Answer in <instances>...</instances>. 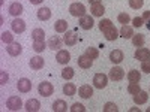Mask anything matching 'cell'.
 <instances>
[{"label":"cell","instance_id":"obj_1","mask_svg":"<svg viewBox=\"0 0 150 112\" xmlns=\"http://www.w3.org/2000/svg\"><path fill=\"white\" fill-rule=\"evenodd\" d=\"M69 14L72 15V17H84L86 15V6L83 5V3H78V2H75V3H72L71 6H69Z\"/></svg>","mask_w":150,"mask_h":112},{"label":"cell","instance_id":"obj_2","mask_svg":"<svg viewBox=\"0 0 150 112\" xmlns=\"http://www.w3.org/2000/svg\"><path fill=\"white\" fill-rule=\"evenodd\" d=\"M6 108L9 111H20L23 108V100L18 96H12L6 100Z\"/></svg>","mask_w":150,"mask_h":112},{"label":"cell","instance_id":"obj_3","mask_svg":"<svg viewBox=\"0 0 150 112\" xmlns=\"http://www.w3.org/2000/svg\"><path fill=\"white\" fill-rule=\"evenodd\" d=\"M38 91H39V94L42 97H50V96L54 93V87H53V84L44 81V82L39 84V87H38Z\"/></svg>","mask_w":150,"mask_h":112},{"label":"cell","instance_id":"obj_4","mask_svg":"<svg viewBox=\"0 0 150 112\" xmlns=\"http://www.w3.org/2000/svg\"><path fill=\"white\" fill-rule=\"evenodd\" d=\"M107 84H108V76H107V75L96 73L95 76H93V85L96 87V88L102 90V88H105V87H107Z\"/></svg>","mask_w":150,"mask_h":112},{"label":"cell","instance_id":"obj_5","mask_svg":"<svg viewBox=\"0 0 150 112\" xmlns=\"http://www.w3.org/2000/svg\"><path fill=\"white\" fill-rule=\"evenodd\" d=\"M17 88H18L20 93H29V91L32 90V82H30V79H27V78H21V79H18V82H17Z\"/></svg>","mask_w":150,"mask_h":112},{"label":"cell","instance_id":"obj_6","mask_svg":"<svg viewBox=\"0 0 150 112\" xmlns=\"http://www.w3.org/2000/svg\"><path fill=\"white\" fill-rule=\"evenodd\" d=\"M56 60H57L59 64H68L69 60H71L69 51H66V49H59V51H57V55H56Z\"/></svg>","mask_w":150,"mask_h":112},{"label":"cell","instance_id":"obj_7","mask_svg":"<svg viewBox=\"0 0 150 112\" xmlns=\"http://www.w3.org/2000/svg\"><path fill=\"white\" fill-rule=\"evenodd\" d=\"M11 27H12V32L14 33H23L24 30H26V22H24L21 18H15L14 21L11 22Z\"/></svg>","mask_w":150,"mask_h":112},{"label":"cell","instance_id":"obj_8","mask_svg":"<svg viewBox=\"0 0 150 112\" xmlns=\"http://www.w3.org/2000/svg\"><path fill=\"white\" fill-rule=\"evenodd\" d=\"M123 78H125V70L122 67L116 66V67H112L110 70V79H112V81H122Z\"/></svg>","mask_w":150,"mask_h":112},{"label":"cell","instance_id":"obj_9","mask_svg":"<svg viewBox=\"0 0 150 112\" xmlns=\"http://www.w3.org/2000/svg\"><path fill=\"white\" fill-rule=\"evenodd\" d=\"M6 51H8V54H9V55L17 57V55H20V54H21L23 48H21V45H20L18 42H12V43H9V45L6 46Z\"/></svg>","mask_w":150,"mask_h":112},{"label":"cell","instance_id":"obj_10","mask_svg":"<svg viewBox=\"0 0 150 112\" xmlns=\"http://www.w3.org/2000/svg\"><path fill=\"white\" fill-rule=\"evenodd\" d=\"M78 24H80V27H81L83 30H90V29L95 26L93 18H92L90 15H84V17H81Z\"/></svg>","mask_w":150,"mask_h":112},{"label":"cell","instance_id":"obj_11","mask_svg":"<svg viewBox=\"0 0 150 112\" xmlns=\"http://www.w3.org/2000/svg\"><path fill=\"white\" fill-rule=\"evenodd\" d=\"M30 69H33V70H39V69H42L44 67V64H45V61H44V58L42 57H39V55H35V57H32L30 58Z\"/></svg>","mask_w":150,"mask_h":112},{"label":"cell","instance_id":"obj_12","mask_svg":"<svg viewBox=\"0 0 150 112\" xmlns=\"http://www.w3.org/2000/svg\"><path fill=\"white\" fill-rule=\"evenodd\" d=\"M24 108H26V111L29 112H38L41 109V103L38 99H29V100L26 102V105H24Z\"/></svg>","mask_w":150,"mask_h":112},{"label":"cell","instance_id":"obj_13","mask_svg":"<svg viewBox=\"0 0 150 112\" xmlns=\"http://www.w3.org/2000/svg\"><path fill=\"white\" fill-rule=\"evenodd\" d=\"M123 58H125V55H123L122 49H114V51L110 52V61H112L114 64H120Z\"/></svg>","mask_w":150,"mask_h":112},{"label":"cell","instance_id":"obj_14","mask_svg":"<svg viewBox=\"0 0 150 112\" xmlns=\"http://www.w3.org/2000/svg\"><path fill=\"white\" fill-rule=\"evenodd\" d=\"M77 63H78V66H80L81 69H90V67L93 66V60L84 54V55H80V57H78Z\"/></svg>","mask_w":150,"mask_h":112},{"label":"cell","instance_id":"obj_15","mask_svg":"<svg viewBox=\"0 0 150 112\" xmlns=\"http://www.w3.org/2000/svg\"><path fill=\"white\" fill-rule=\"evenodd\" d=\"M135 58L140 60V61H146V60H150V49L147 48H138L135 51Z\"/></svg>","mask_w":150,"mask_h":112},{"label":"cell","instance_id":"obj_16","mask_svg":"<svg viewBox=\"0 0 150 112\" xmlns=\"http://www.w3.org/2000/svg\"><path fill=\"white\" fill-rule=\"evenodd\" d=\"M63 43H65V42L62 41L59 36H54V37H51V39L48 41V48L53 49V51H59V49L63 46Z\"/></svg>","mask_w":150,"mask_h":112},{"label":"cell","instance_id":"obj_17","mask_svg":"<svg viewBox=\"0 0 150 112\" xmlns=\"http://www.w3.org/2000/svg\"><path fill=\"white\" fill-rule=\"evenodd\" d=\"M77 41H78V37L77 34H75L74 32H66L65 33V37H63V42L68 45V46H74V45H77Z\"/></svg>","mask_w":150,"mask_h":112},{"label":"cell","instance_id":"obj_18","mask_svg":"<svg viewBox=\"0 0 150 112\" xmlns=\"http://www.w3.org/2000/svg\"><path fill=\"white\" fill-rule=\"evenodd\" d=\"M9 14L12 17H20L23 14V5L18 3V2H14V3H11L9 6Z\"/></svg>","mask_w":150,"mask_h":112},{"label":"cell","instance_id":"obj_19","mask_svg":"<svg viewBox=\"0 0 150 112\" xmlns=\"http://www.w3.org/2000/svg\"><path fill=\"white\" fill-rule=\"evenodd\" d=\"M90 12H92V15L93 17H102L105 14V8L102 3H95L90 6Z\"/></svg>","mask_w":150,"mask_h":112},{"label":"cell","instance_id":"obj_20","mask_svg":"<svg viewBox=\"0 0 150 112\" xmlns=\"http://www.w3.org/2000/svg\"><path fill=\"white\" fill-rule=\"evenodd\" d=\"M78 94L83 97V99H90L93 96V88L90 85H81L78 88Z\"/></svg>","mask_w":150,"mask_h":112},{"label":"cell","instance_id":"obj_21","mask_svg":"<svg viewBox=\"0 0 150 112\" xmlns=\"http://www.w3.org/2000/svg\"><path fill=\"white\" fill-rule=\"evenodd\" d=\"M104 33V36H105V39L107 41H116L117 37H119V32H117V29L112 26V27H110V29H107L105 32H102Z\"/></svg>","mask_w":150,"mask_h":112},{"label":"cell","instance_id":"obj_22","mask_svg":"<svg viewBox=\"0 0 150 112\" xmlns=\"http://www.w3.org/2000/svg\"><path fill=\"white\" fill-rule=\"evenodd\" d=\"M50 18H51V10H50V8H41L38 9V20L41 21H48Z\"/></svg>","mask_w":150,"mask_h":112},{"label":"cell","instance_id":"obj_23","mask_svg":"<svg viewBox=\"0 0 150 112\" xmlns=\"http://www.w3.org/2000/svg\"><path fill=\"white\" fill-rule=\"evenodd\" d=\"M54 30L57 33H66L68 32V21L66 20H57L54 22Z\"/></svg>","mask_w":150,"mask_h":112},{"label":"cell","instance_id":"obj_24","mask_svg":"<svg viewBox=\"0 0 150 112\" xmlns=\"http://www.w3.org/2000/svg\"><path fill=\"white\" fill-rule=\"evenodd\" d=\"M147 99H149V94L141 90L138 94H134V103L135 105H144L147 102Z\"/></svg>","mask_w":150,"mask_h":112},{"label":"cell","instance_id":"obj_25","mask_svg":"<svg viewBox=\"0 0 150 112\" xmlns=\"http://www.w3.org/2000/svg\"><path fill=\"white\" fill-rule=\"evenodd\" d=\"M120 36L123 37V39H132L134 29H132L131 26H128V24H125V26L120 29Z\"/></svg>","mask_w":150,"mask_h":112},{"label":"cell","instance_id":"obj_26","mask_svg":"<svg viewBox=\"0 0 150 112\" xmlns=\"http://www.w3.org/2000/svg\"><path fill=\"white\" fill-rule=\"evenodd\" d=\"M144 42H146V36H144V34L138 33V34H134V36H132V45H134V46L141 48V46H144Z\"/></svg>","mask_w":150,"mask_h":112},{"label":"cell","instance_id":"obj_27","mask_svg":"<svg viewBox=\"0 0 150 112\" xmlns=\"http://www.w3.org/2000/svg\"><path fill=\"white\" fill-rule=\"evenodd\" d=\"M66 109H68V105H66L65 100H62V99H59V100H56L53 103V111L54 112H66Z\"/></svg>","mask_w":150,"mask_h":112},{"label":"cell","instance_id":"obj_28","mask_svg":"<svg viewBox=\"0 0 150 112\" xmlns=\"http://www.w3.org/2000/svg\"><path fill=\"white\" fill-rule=\"evenodd\" d=\"M63 93H65V96H75V93H77V85L71 84V82L65 84L63 85Z\"/></svg>","mask_w":150,"mask_h":112},{"label":"cell","instance_id":"obj_29","mask_svg":"<svg viewBox=\"0 0 150 112\" xmlns=\"http://www.w3.org/2000/svg\"><path fill=\"white\" fill-rule=\"evenodd\" d=\"M44 37H45V32L42 29H35L32 32V39L33 42H39V41H44Z\"/></svg>","mask_w":150,"mask_h":112},{"label":"cell","instance_id":"obj_30","mask_svg":"<svg viewBox=\"0 0 150 112\" xmlns=\"http://www.w3.org/2000/svg\"><path fill=\"white\" fill-rule=\"evenodd\" d=\"M140 79H141V73L138 72V70H129V73H128V81L129 82H140Z\"/></svg>","mask_w":150,"mask_h":112},{"label":"cell","instance_id":"obj_31","mask_svg":"<svg viewBox=\"0 0 150 112\" xmlns=\"http://www.w3.org/2000/svg\"><path fill=\"white\" fill-rule=\"evenodd\" d=\"M74 75H75V70L72 67H65L63 70H62V78H63L65 81H69L74 78Z\"/></svg>","mask_w":150,"mask_h":112},{"label":"cell","instance_id":"obj_32","mask_svg":"<svg viewBox=\"0 0 150 112\" xmlns=\"http://www.w3.org/2000/svg\"><path fill=\"white\" fill-rule=\"evenodd\" d=\"M87 57H90L92 60H96L99 57V51H98V48H93V46H89V48H86V52H84Z\"/></svg>","mask_w":150,"mask_h":112},{"label":"cell","instance_id":"obj_33","mask_svg":"<svg viewBox=\"0 0 150 112\" xmlns=\"http://www.w3.org/2000/svg\"><path fill=\"white\" fill-rule=\"evenodd\" d=\"M141 91V87H140V84L138 82H131L129 85H128V93L129 94H138Z\"/></svg>","mask_w":150,"mask_h":112},{"label":"cell","instance_id":"obj_34","mask_svg":"<svg viewBox=\"0 0 150 112\" xmlns=\"http://www.w3.org/2000/svg\"><path fill=\"white\" fill-rule=\"evenodd\" d=\"M2 42L3 43H8V45L12 43V42H15L14 41V34H12L11 32H3L2 33Z\"/></svg>","mask_w":150,"mask_h":112},{"label":"cell","instance_id":"obj_35","mask_svg":"<svg viewBox=\"0 0 150 112\" xmlns=\"http://www.w3.org/2000/svg\"><path fill=\"white\" fill-rule=\"evenodd\" d=\"M110 27H112L111 20L105 18V20H101V21H99V30H101V32H105V30L110 29Z\"/></svg>","mask_w":150,"mask_h":112},{"label":"cell","instance_id":"obj_36","mask_svg":"<svg viewBox=\"0 0 150 112\" xmlns=\"http://www.w3.org/2000/svg\"><path fill=\"white\" fill-rule=\"evenodd\" d=\"M117 20H119L120 24H123V26H125V24H129V22H131V17L126 14V12H122V14H119V15H117Z\"/></svg>","mask_w":150,"mask_h":112},{"label":"cell","instance_id":"obj_37","mask_svg":"<svg viewBox=\"0 0 150 112\" xmlns=\"http://www.w3.org/2000/svg\"><path fill=\"white\" fill-rule=\"evenodd\" d=\"M117 111H119L117 105L112 103V102H107L104 105V112H117Z\"/></svg>","mask_w":150,"mask_h":112},{"label":"cell","instance_id":"obj_38","mask_svg":"<svg viewBox=\"0 0 150 112\" xmlns=\"http://www.w3.org/2000/svg\"><path fill=\"white\" fill-rule=\"evenodd\" d=\"M36 52H42L45 49V42L44 41H39V42H33V46H32Z\"/></svg>","mask_w":150,"mask_h":112},{"label":"cell","instance_id":"obj_39","mask_svg":"<svg viewBox=\"0 0 150 112\" xmlns=\"http://www.w3.org/2000/svg\"><path fill=\"white\" fill-rule=\"evenodd\" d=\"M144 5V0H129V6L132 9H140Z\"/></svg>","mask_w":150,"mask_h":112},{"label":"cell","instance_id":"obj_40","mask_svg":"<svg viewBox=\"0 0 150 112\" xmlns=\"http://www.w3.org/2000/svg\"><path fill=\"white\" fill-rule=\"evenodd\" d=\"M9 79V75L5 70H0V85H5Z\"/></svg>","mask_w":150,"mask_h":112},{"label":"cell","instance_id":"obj_41","mask_svg":"<svg viewBox=\"0 0 150 112\" xmlns=\"http://www.w3.org/2000/svg\"><path fill=\"white\" fill-rule=\"evenodd\" d=\"M143 24H144V20H143L141 17H137V18H134V20H132V26H134V27H137V29H140V27L143 26Z\"/></svg>","mask_w":150,"mask_h":112},{"label":"cell","instance_id":"obj_42","mask_svg":"<svg viewBox=\"0 0 150 112\" xmlns=\"http://www.w3.org/2000/svg\"><path fill=\"white\" fill-rule=\"evenodd\" d=\"M71 111H72V112H78V111H80V112H86V108H84L81 103H74L72 108H71Z\"/></svg>","mask_w":150,"mask_h":112},{"label":"cell","instance_id":"obj_43","mask_svg":"<svg viewBox=\"0 0 150 112\" xmlns=\"http://www.w3.org/2000/svg\"><path fill=\"white\" fill-rule=\"evenodd\" d=\"M141 70L146 72V73H150V60L141 61Z\"/></svg>","mask_w":150,"mask_h":112},{"label":"cell","instance_id":"obj_44","mask_svg":"<svg viewBox=\"0 0 150 112\" xmlns=\"http://www.w3.org/2000/svg\"><path fill=\"white\" fill-rule=\"evenodd\" d=\"M144 21H149L150 20V10H146V12H143V17H141Z\"/></svg>","mask_w":150,"mask_h":112},{"label":"cell","instance_id":"obj_45","mask_svg":"<svg viewBox=\"0 0 150 112\" xmlns=\"http://www.w3.org/2000/svg\"><path fill=\"white\" fill-rule=\"evenodd\" d=\"M42 2H44V0H30V3H32V5H41Z\"/></svg>","mask_w":150,"mask_h":112},{"label":"cell","instance_id":"obj_46","mask_svg":"<svg viewBox=\"0 0 150 112\" xmlns=\"http://www.w3.org/2000/svg\"><path fill=\"white\" fill-rule=\"evenodd\" d=\"M90 5H95V3H101V0H89Z\"/></svg>","mask_w":150,"mask_h":112},{"label":"cell","instance_id":"obj_47","mask_svg":"<svg viewBox=\"0 0 150 112\" xmlns=\"http://www.w3.org/2000/svg\"><path fill=\"white\" fill-rule=\"evenodd\" d=\"M146 27H147V30L150 32V20H149V21H146Z\"/></svg>","mask_w":150,"mask_h":112},{"label":"cell","instance_id":"obj_48","mask_svg":"<svg viewBox=\"0 0 150 112\" xmlns=\"http://www.w3.org/2000/svg\"><path fill=\"white\" fill-rule=\"evenodd\" d=\"M147 112H150V108H149V109H147Z\"/></svg>","mask_w":150,"mask_h":112}]
</instances>
